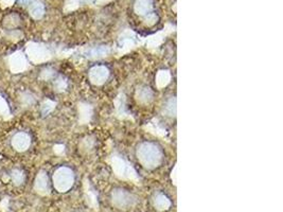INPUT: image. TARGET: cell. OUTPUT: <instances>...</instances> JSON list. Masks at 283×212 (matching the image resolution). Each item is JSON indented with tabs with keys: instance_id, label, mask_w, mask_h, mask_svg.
<instances>
[{
	"instance_id": "1",
	"label": "cell",
	"mask_w": 283,
	"mask_h": 212,
	"mask_svg": "<svg viewBox=\"0 0 283 212\" xmlns=\"http://www.w3.org/2000/svg\"><path fill=\"white\" fill-rule=\"evenodd\" d=\"M137 157L144 168L153 170L161 164L164 153L158 144L153 142H142L137 149Z\"/></svg>"
},
{
	"instance_id": "2",
	"label": "cell",
	"mask_w": 283,
	"mask_h": 212,
	"mask_svg": "<svg viewBox=\"0 0 283 212\" xmlns=\"http://www.w3.org/2000/svg\"><path fill=\"white\" fill-rule=\"evenodd\" d=\"M74 174L67 166H61L53 174V185L59 192H66L73 186Z\"/></svg>"
},
{
	"instance_id": "3",
	"label": "cell",
	"mask_w": 283,
	"mask_h": 212,
	"mask_svg": "<svg viewBox=\"0 0 283 212\" xmlns=\"http://www.w3.org/2000/svg\"><path fill=\"white\" fill-rule=\"evenodd\" d=\"M111 165L112 170L115 171L116 175L124 180H132L137 181L138 176L136 171L132 168L131 164L127 162L123 158H121L118 155H114L111 157Z\"/></svg>"
},
{
	"instance_id": "4",
	"label": "cell",
	"mask_w": 283,
	"mask_h": 212,
	"mask_svg": "<svg viewBox=\"0 0 283 212\" xmlns=\"http://www.w3.org/2000/svg\"><path fill=\"white\" fill-rule=\"evenodd\" d=\"M136 202L134 195L123 189H116L112 192V204L120 209H127L132 207Z\"/></svg>"
},
{
	"instance_id": "5",
	"label": "cell",
	"mask_w": 283,
	"mask_h": 212,
	"mask_svg": "<svg viewBox=\"0 0 283 212\" xmlns=\"http://www.w3.org/2000/svg\"><path fill=\"white\" fill-rule=\"evenodd\" d=\"M109 76V70L105 66H94L89 70V80L95 85L104 84Z\"/></svg>"
},
{
	"instance_id": "6",
	"label": "cell",
	"mask_w": 283,
	"mask_h": 212,
	"mask_svg": "<svg viewBox=\"0 0 283 212\" xmlns=\"http://www.w3.org/2000/svg\"><path fill=\"white\" fill-rule=\"evenodd\" d=\"M135 13L145 18L153 13L154 4L153 0H136L134 5Z\"/></svg>"
},
{
	"instance_id": "7",
	"label": "cell",
	"mask_w": 283,
	"mask_h": 212,
	"mask_svg": "<svg viewBox=\"0 0 283 212\" xmlns=\"http://www.w3.org/2000/svg\"><path fill=\"white\" fill-rule=\"evenodd\" d=\"M30 143H31V139L28 134L26 133H17L12 138L13 148L19 152L26 151L30 147Z\"/></svg>"
},
{
	"instance_id": "8",
	"label": "cell",
	"mask_w": 283,
	"mask_h": 212,
	"mask_svg": "<svg viewBox=\"0 0 283 212\" xmlns=\"http://www.w3.org/2000/svg\"><path fill=\"white\" fill-rule=\"evenodd\" d=\"M34 188L41 194H47L49 192V180L46 173L43 171L39 172L35 180V184H34Z\"/></svg>"
},
{
	"instance_id": "9",
	"label": "cell",
	"mask_w": 283,
	"mask_h": 212,
	"mask_svg": "<svg viewBox=\"0 0 283 212\" xmlns=\"http://www.w3.org/2000/svg\"><path fill=\"white\" fill-rule=\"evenodd\" d=\"M136 98H137V100L140 103L146 104V103H150L153 100L154 93L150 87L141 86L137 89V92H136Z\"/></svg>"
},
{
	"instance_id": "10",
	"label": "cell",
	"mask_w": 283,
	"mask_h": 212,
	"mask_svg": "<svg viewBox=\"0 0 283 212\" xmlns=\"http://www.w3.org/2000/svg\"><path fill=\"white\" fill-rule=\"evenodd\" d=\"M153 204L157 210H160V211L168 210L170 207H171V202H170L169 197L163 193L155 194Z\"/></svg>"
},
{
	"instance_id": "11",
	"label": "cell",
	"mask_w": 283,
	"mask_h": 212,
	"mask_svg": "<svg viewBox=\"0 0 283 212\" xmlns=\"http://www.w3.org/2000/svg\"><path fill=\"white\" fill-rule=\"evenodd\" d=\"M171 80V74L168 70H160L157 73L156 76V84L158 88H164L166 87Z\"/></svg>"
},
{
	"instance_id": "12",
	"label": "cell",
	"mask_w": 283,
	"mask_h": 212,
	"mask_svg": "<svg viewBox=\"0 0 283 212\" xmlns=\"http://www.w3.org/2000/svg\"><path fill=\"white\" fill-rule=\"evenodd\" d=\"M164 113L169 117H175V115H176V99L174 97L170 98L165 103Z\"/></svg>"
},
{
	"instance_id": "13",
	"label": "cell",
	"mask_w": 283,
	"mask_h": 212,
	"mask_svg": "<svg viewBox=\"0 0 283 212\" xmlns=\"http://www.w3.org/2000/svg\"><path fill=\"white\" fill-rule=\"evenodd\" d=\"M12 180L15 185H20L22 182H24V174L18 170H14L12 172Z\"/></svg>"
},
{
	"instance_id": "14",
	"label": "cell",
	"mask_w": 283,
	"mask_h": 212,
	"mask_svg": "<svg viewBox=\"0 0 283 212\" xmlns=\"http://www.w3.org/2000/svg\"><path fill=\"white\" fill-rule=\"evenodd\" d=\"M175 172H176V166H174V169H173V171H172V175H171V177H172V181H173V184H174V185H176V178H175Z\"/></svg>"
},
{
	"instance_id": "15",
	"label": "cell",
	"mask_w": 283,
	"mask_h": 212,
	"mask_svg": "<svg viewBox=\"0 0 283 212\" xmlns=\"http://www.w3.org/2000/svg\"><path fill=\"white\" fill-rule=\"evenodd\" d=\"M78 2L82 4H92V3H95L96 0H78Z\"/></svg>"
},
{
	"instance_id": "16",
	"label": "cell",
	"mask_w": 283,
	"mask_h": 212,
	"mask_svg": "<svg viewBox=\"0 0 283 212\" xmlns=\"http://www.w3.org/2000/svg\"><path fill=\"white\" fill-rule=\"evenodd\" d=\"M96 2H97V4H99V5H103V4H106V3L110 2V0H96Z\"/></svg>"
}]
</instances>
